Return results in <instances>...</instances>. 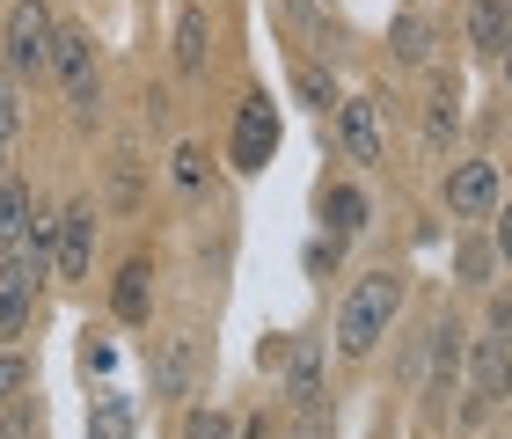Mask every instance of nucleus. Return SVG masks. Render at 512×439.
<instances>
[{
  "mask_svg": "<svg viewBox=\"0 0 512 439\" xmlns=\"http://www.w3.org/2000/svg\"><path fill=\"white\" fill-rule=\"evenodd\" d=\"M337 132H344V154L352 161H366V169H374V161H388V140H381V103H337Z\"/></svg>",
  "mask_w": 512,
  "mask_h": 439,
  "instance_id": "20e7f679",
  "label": "nucleus"
},
{
  "mask_svg": "<svg viewBox=\"0 0 512 439\" xmlns=\"http://www.w3.org/2000/svg\"><path fill=\"white\" fill-rule=\"evenodd\" d=\"M505 30H512L505 0H476V8H469V44H476V52H498Z\"/></svg>",
  "mask_w": 512,
  "mask_h": 439,
  "instance_id": "f8f14e48",
  "label": "nucleus"
},
{
  "mask_svg": "<svg viewBox=\"0 0 512 439\" xmlns=\"http://www.w3.org/2000/svg\"><path fill=\"white\" fill-rule=\"evenodd\" d=\"M88 59H96V37H88V30H59V37H52V66L66 74V88L96 74V66H88Z\"/></svg>",
  "mask_w": 512,
  "mask_h": 439,
  "instance_id": "1a4fd4ad",
  "label": "nucleus"
},
{
  "mask_svg": "<svg viewBox=\"0 0 512 439\" xmlns=\"http://www.w3.org/2000/svg\"><path fill=\"white\" fill-rule=\"evenodd\" d=\"M403 315V279L395 271H374V279H359L352 286V300H344V315H337V344L352 359H366L374 344L388 337V322Z\"/></svg>",
  "mask_w": 512,
  "mask_h": 439,
  "instance_id": "f257e3e1",
  "label": "nucleus"
},
{
  "mask_svg": "<svg viewBox=\"0 0 512 439\" xmlns=\"http://www.w3.org/2000/svg\"><path fill=\"white\" fill-rule=\"evenodd\" d=\"M88 439H132V403L110 396V403L96 410V432H88Z\"/></svg>",
  "mask_w": 512,
  "mask_h": 439,
  "instance_id": "f3484780",
  "label": "nucleus"
},
{
  "mask_svg": "<svg viewBox=\"0 0 512 439\" xmlns=\"http://www.w3.org/2000/svg\"><path fill=\"white\" fill-rule=\"evenodd\" d=\"M205 37H213L205 8H183L176 15V66H183V74H205Z\"/></svg>",
  "mask_w": 512,
  "mask_h": 439,
  "instance_id": "6e6552de",
  "label": "nucleus"
},
{
  "mask_svg": "<svg viewBox=\"0 0 512 439\" xmlns=\"http://www.w3.org/2000/svg\"><path fill=\"white\" fill-rule=\"evenodd\" d=\"M176 183H205V154H198V147L176 154Z\"/></svg>",
  "mask_w": 512,
  "mask_h": 439,
  "instance_id": "412c9836",
  "label": "nucleus"
},
{
  "mask_svg": "<svg viewBox=\"0 0 512 439\" xmlns=\"http://www.w3.org/2000/svg\"><path fill=\"white\" fill-rule=\"evenodd\" d=\"M300 96H308L315 110H330V103H337V88H330V81H322V74H315V66H300Z\"/></svg>",
  "mask_w": 512,
  "mask_h": 439,
  "instance_id": "6ab92c4d",
  "label": "nucleus"
},
{
  "mask_svg": "<svg viewBox=\"0 0 512 439\" xmlns=\"http://www.w3.org/2000/svg\"><path fill=\"white\" fill-rule=\"evenodd\" d=\"M183 439H227V418L220 410H191V418H183Z\"/></svg>",
  "mask_w": 512,
  "mask_h": 439,
  "instance_id": "a211bd4d",
  "label": "nucleus"
},
{
  "mask_svg": "<svg viewBox=\"0 0 512 439\" xmlns=\"http://www.w3.org/2000/svg\"><path fill=\"white\" fill-rule=\"evenodd\" d=\"M52 8H44V0H15L8 8V66L15 74H44V66H52Z\"/></svg>",
  "mask_w": 512,
  "mask_h": 439,
  "instance_id": "f03ea898",
  "label": "nucleus"
},
{
  "mask_svg": "<svg viewBox=\"0 0 512 439\" xmlns=\"http://www.w3.org/2000/svg\"><path fill=\"white\" fill-rule=\"evenodd\" d=\"M454 366H461V330H454V322H439V330H432V374H439V388L454 381Z\"/></svg>",
  "mask_w": 512,
  "mask_h": 439,
  "instance_id": "dca6fc26",
  "label": "nucleus"
},
{
  "mask_svg": "<svg viewBox=\"0 0 512 439\" xmlns=\"http://www.w3.org/2000/svg\"><path fill=\"white\" fill-rule=\"evenodd\" d=\"M191 388V337H169L154 359V396H183Z\"/></svg>",
  "mask_w": 512,
  "mask_h": 439,
  "instance_id": "9b49d317",
  "label": "nucleus"
},
{
  "mask_svg": "<svg viewBox=\"0 0 512 439\" xmlns=\"http://www.w3.org/2000/svg\"><path fill=\"white\" fill-rule=\"evenodd\" d=\"M498 59H505V81H512V30H505V44H498Z\"/></svg>",
  "mask_w": 512,
  "mask_h": 439,
  "instance_id": "393cba45",
  "label": "nucleus"
},
{
  "mask_svg": "<svg viewBox=\"0 0 512 439\" xmlns=\"http://www.w3.org/2000/svg\"><path fill=\"white\" fill-rule=\"evenodd\" d=\"M322 220H330V242H352L359 227H366V198H359V191H330Z\"/></svg>",
  "mask_w": 512,
  "mask_h": 439,
  "instance_id": "ddd939ff",
  "label": "nucleus"
},
{
  "mask_svg": "<svg viewBox=\"0 0 512 439\" xmlns=\"http://www.w3.org/2000/svg\"><path fill=\"white\" fill-rule=\"evenodd\" d=\"M498 249L512 257V205H505V220H498Z\"/></svg>",
  "mask_w": 512,
  "mask_h": 439,
  "instance_id": "b1692460",
  "label": "nucleus"
},
{
  "mask_svg": "<svg viewBox=\"0 0 512 439\" xmlns=\"http://www.w3.org/2000/svg\"><path fill=\"white\" fill-rule=\"evenodd\" d=\"M388 37H395V59H403V66H425V59H432V30H425L417 15H403Z\"/></svg>",
  "mask_w": 512,
  "mask_h": 439,
  "instance_id": "4468645a",
  "label": "nucleus"
},
{
  "mask_svg": "<svg viewBox=\"0 0 512 439\" xmlns=\"http://www.w3.org/2000/svg\"><path fill=\"white\" fill-rule=\"evenodd\" d=\"M286 8H315V0H286Z\"/></svg>",
  "mask_w": 512,
  "mask_h": 439,
  "instance_id": "bb28decb",
  "label": "nucleus"
},
{
  "mask_svg": "<svg viewBox=\"0 0 512 439\" xmlns=\"http://www.w3.org/2000/svg\"><path fill=\"white\" fill-rule=\"evenodd\" d=\"M271 147H278V118H271V96H242V110H235V140H227V154H235V169L242 176H256L271 161Z\"/></svg>",
  "mask_w": 512,
  "mask_h": 439,
  "instance_id": "7ed1b4c3",
  "label": "nucleus"
},
{
  "mask_svg": "<svg viewBox=\"0 0 512 439\" xmlns=\"http://www.w3.org/2000/svg\"><path fill=\"white\" fill-rule=\"evenodd\" d=\"M249 439H271V425H264V418H256V425H249Z\"/></svg>",
  "mask_w": 512,
  "mask_h": 439,
  "instance_id": "a878e982",
  "label": "nucleus"
},
{
  "mask_svg": "<svg viewBox=\"0 0 512 439\" xmlns=\"http://www.w3.org/2000/svg\"><path fill=\"white\" fill-rule=\"evenodd\" d=\"M22 235H30V191H22V183H0V257H15Z\"/></svg>",
  "mask_w": 512,
  "mask_h": 439,
  "instance_id": "9d476101",
  "label": "nucleus"
},
{
  "mask_svg": "<svg viewBox=\"0 0 512 439\" xmlns=\"http://www.w3.org/2000/svg\"><path fill=\"white\" fill-rule=\"evenodd\" d=\"M15 388H22V359H0V403H8Z\"/></svg>",
  "mask_w": 512,
  "mask_h": 439,
  "instance_id": "4be33fe9",
  "label": "nucleus"
},
{
  "mask_svg": "<svg viewBox=\"0 0 512 439\" xmlns=\"http://www.w3.org/2000/svg\"><path fill=\"white\" fill-rule=\"evenodd\" d=\"M483 271H491V249H483V242H461V279H483Z\"/></svg>",
  "mask_w": 512,
  "mask_h": 439,
  "instance_id": "aec40b11",
  "label": "nucleus"
},
{
  "mask_svg": "<svg viewBox=\"0 0 512 439\" xmlns=\"http://www.w3.org/2000/svg\"><path fill=\"white\" fill-rule=\"evenodd\" d=\"M88 235H96V213H88V205H74V213L59 220V242H52L59 279H88Z\"/></svg>",
  "mask_w": 512,
  "mask_h": 439,
  "instance_id": "423d86ee",
  "label": "nucleus"
},
{
  "mask_svg": "<svg viewBox=\"0 0 512 439\" xmlns=\"http://www.w3.org/2000/svg\"><path fill=\"white\" fill-rule=\"evenodd\" d=\"M8 132H15V103H8V81H0V147H8Z\"/></svg>",
  "mask_w": 512,
  "mask_h": 439,
  "instance_id": "5701e85b",
  "label": "nucleus"
},
{
  "mask_svg": "<svg viewBox=\"0 0 512 439\" xmlns=\"http://www.w3.org/2000/svg\"><path fill=\"white\" fill-rule=\"evenodd\" d=\"M118 315H125V322H147V264H125V279H118Z\"/></svg>",
  "mask_w": 512,
  "mask_h": 439,
  "instance_id": "2eb2a0df",
  "label": "nucleus"
},
{
  "mask_svg": "<svg viewBox=\"0 0 512 439\" xmlns=\"http://www.w3.org/2000/svg\"><path fill=\"white\" fill-rule=\"evenodd\" d=\"M447 205H454L461 220L491 213V205H498V169H491V161H469V169H454V176H447Z\"/></svg>",
  "mask_w": 512,
  "mask_h": 439,
  "instance_id": "39448f33",
  "label": "nucleus"
},
{
  "mask_svg": "<svg viewBox=\"0 0 512 439\" xmlns=\"http://www.w3.org/2000/svg\"><path fill=\"white\" fill-rule=\"evenodd\" d=\"M505 388H512V344L483 337V352H476V403H498Z\"/></svg>",
  "mask_w": 512,
  "mask_h": 439,
  "instance_id": "0eeeda50",
  "label": "nucleus"
}]
</instances>
